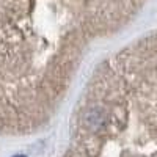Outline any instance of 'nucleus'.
I'll return each instance as SVG.
<instances>
[{
	"mask_svg": "<svg viewBox=\"0 0 157 157\" xmlns=\"http://www.w3.org/2000/svg\"><path fill=\"white\" fill-rule=\"evenodd\" d=\"M14 157H25V155H14Z\"/></svg>",
	"mask_w": 157,
	"mask_h": 157,
	"instance_id": "2",
	"label": "nucleus"
},
{
	"mask_svg": "<svg viewBox=\"0 0 157 157\" xmlns=\"http://www.w3.org/2000/svg\"><path fill=\"white\" fill-rule=\"evenodd\" d=\"M145 0H0V63L74 52L124 25Z\"/></svg>",
	"mask_w": 157,
	"mask_h": 157,
	"instance_id": "1",
	"label": "nucleus"
}]
</instances>
